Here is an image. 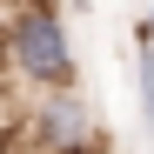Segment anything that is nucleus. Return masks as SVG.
Here are the masks:
<instances>
[{"label": "nucleus", "mask_w": 154, "mask_h": 154, "mask_svg": "<svg viewBox=\"0 0 154 154\" xmlns=\"http://www.w3.org/2000/svg\"><path fill=\"white\" fill-rule=\"evenodd\" d=\"M0 60H7L34 94L40 87H74V34L67 20L47 7V0H20V7L0 20Z\"/></svg>", "instance_id": "obj_1"}, {"label": "nucleus", "mask_w": 154, "mask_h": 154, "mask_svg": "<svg viewBox=\"0 0 154 154\" xmlns=\"http://www.w3.org/2000/svg\"><path fill=\"white\" fill-rule=\"evenodd\" d=\"M34 141L47 154H81V147H94L100 134H94L87 94L81 87H40V100H34Z\"/></svg>", "instance_id": "obj_2"}]
</instances>
